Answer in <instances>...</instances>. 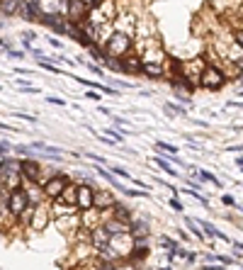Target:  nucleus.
I'll use <instances>...</instances> for the list:
<instances>
[{"label": "nucleus", "mask_w": 243, "mask_h": 270, "mask_svg": "<svg viewBox=\"0 0 243 270\" xmlns=\"http://www.w3.org/2000/svg\"><path fill=\"white\" fill-rule=\"evenodd\" d=\"M76 207H71V205H66V202H61V200H54V205H51V214L56 217V219H66V217H71Z\"/></svg>", "instance_id": "16"}, {"label": "nucleus", "mask_w": 243, "mask_h": 270, "mask_svg": "<svg viewBox=\"0 0 243 270\" xmlns=\"http://www.w3.org/2000/svg\"><path fill=\"white\" fill-rule=\"evenodd\" d=\"M234 39H236V44L243 49V30H241V27H236V30H234Z\"/></svg>", "instance_id": "26"}, {"label": "nucleus", "mask_w": 243, "mask_h": 270, "mask_svg": "<svg viewBox=\"0 0 243 270\" xmlns=\"http://www.w3.org/2000/svg\"><path fill=\"white\" fill-rule=\"evenodd\" d=\"M66 185H68V178H66V176H51L49 180H44L41 192H44L49 200H59L61 192L66 190Z\"/></svg>", "instance_id": "6"}, {"label": "nucleus", "mask_w": 243, "mask_h": 270, "mask_svg": "<svg viewBox=\"0 0 243 270\" xmlns=\"http://www.w3.org/2000/svg\"><path fill=\"white\" fill-rule=\"evenodd\" d=\"M129 234L134 236V241H144L149 236V224H146L144 219H134V222L129 224Z\"/></svg>", "instance_id": "13"}, {"label": "nucleus", "mask_w": 243, "mask_h": 270, "mask_svg": "<svg viewBox=\"0 0 243 270\" xmlns=\"http://www.w3.org/2000/svg\"><path fill=\"white\" fill-rule=\"evenodd\" d=\"M170 207H173L175 212H185V207L180 205V200H178V197H173V200H170Z\"/></svg>", "instance_id": "27"}, {"label": "nucleus", "mask_w": 243, "mask_h": 270, "mask_svg": "<svg viewBox=\"0 0 243 270\" xmlns=\"http://www.w3.org/2000/svg\"><path fill=\"white\" fill-rule=\"evenodd\" d=\"M85 2H88V5H90V10H92V7H97V5H100V2H102V0H85Z\"/></svg>", "instance_id": "36"}, {"label": "nucleus", "mask_w": 243, "mask_h": 270, "mask_svg": "<svg viewBox=\"0 0 243 270\" xmlns=\"http://www.w3.org/2000/svg\"><path fill=\"white\" fill-rule=\"evenodd\" d=\"M129 212H131L129 207H124V205L117 202V205L112 207V217H115V219H120V222H124V224H131V222H134V217H131Z\"/></svg>", "instance_id": "18"}, {"label": "nucleus", "mask_w": 243, "mask_h": 270, "mask_svg": "<svg viewBox=\"0 0 243 270\" xmlns=\"http://www.w3.org/2000/svg\"><path fill=\"white\" fill-rule=\"evenodd\" d=\"M51 105H63V100H59V97H46Z\"/></svg>", "instance_id": "35"}, {"label": "nucleus", "mask_w": 243, "mask_h": 270, "mask_svg": "<svg viewBox=\"0 0 243 270\" xmlns=\"http://www.w3.org/2000/svg\"><path fill=\"white\" fill-rule=\"evenodd\" d=\"M88 17H90V5L85 0H68V12H66V20L68 22L83 25Z\"/></svg>", "instance_id": "4"}, {"label": "nucleus", "mask_w": 243, "mask_h": 270, "mask_svg": "<svg viewBox=\"0 0 243 270\" xmlns=\"http://www.w3.org/2000/svg\"><path fill=\"white\" fill-rule=\"evenodd\" d=\"M88 68H90L92 73H97V76H102V71H100V68H97V66H95V63H88Z\"/></svg>", "instance_id": "34"}, {"label": "nucleus", "mask_w": 243, "mask_h": 270, "mask_svg": "<svg viewBox=\"0 0 243 270\" xmlns=\"http://www.w3.org/2000/svg\"><path fill=\"white\" fill-rule=\"evenodd\" d=\"M7 151H10V144L7 141H0V156H5Z\"/></svg>", "instance_id": "31"}, {"label": "nucleus", "mask_w": 243, "mask_h": 270, "mask_svg": "<svg viewBox=\"0 0 243 270\" xmlns=\"http://www.w3.org/2000/svg\"><path fill=\"white\" fill-rule=\"evenodd\" d=\"M115 173H117L120 178H124V180H131V176H129V173H126L124 168H115Z\"/></svg>", "instance_id": "29"}, {"label": "nucleus", "mask_w": 243, "mask_h": 270, "mask_svg": "<svg viewBox=\"0 0 243 270\" xmlns=\"http://www.w3.org/2000/svg\"><path fill=\"white\" fill-rule=\"evenodd\" d=\"M49 212L51 210H46V207H37V210H34V214H32V219H30V226L34 231H44V229H46V224H49Z\"/></svg>", "instance_id": "11"}, {"label": "nucleus", "mask_w": 243, "mask_h": 270, "mask_svg": "<svg viewBox=\"0 0 243 270\" xmlns=\"http://www.w3.org/2000/svg\"><path fill=\"white\" fill-rule=\"evenodd\" d=\"M221 202H224V205H229V207H231V205L236 207V202H234V197H231V195H224V197H221Z\"/></svg>", "instance_id": "30"}, {"label": "nucleus", "mask_w": 243, "mask_h": 270, "mask_svg": "<svg viewBox=\"0 0 243 270\" xmlns=\"http://www.w3.org/2000/svg\"><path fill=\"white\" fill-rule=\"evenodd\" d=\"M100 212H102V210H88V212H81V214H83V219H81L83 229H88V231H92L95 226H100Z\"/></svg>", "instance_id": "14"}, {"label": "nucleus", "mask_w": 243, "mask_h": 270, "mask_svg": "<svg viewBox=\"0 0 243 270\" xmlns=\"http://www.w3.org/2000/svg\"><path fill=\"white\" fill-rule=\"evenodd\" d=\"M85 97H88V100H100V97H102V95H97V90H90V92H88V95H85Z\"/></svg>", "instance_id": "32"}, {"label": "nucleus", "mask_w": 243, "mask_h": 270, "mask_svg": "<svg viewBox=\"0 0 243 270\" xmlns=\"http://www.w3.org/2000/svg\"><path fill=\"white\" fill-rule=\"evenodd\" d=\"M90 243L100 251V253H107L110 251V243H112V234L107 231V226L105 224H100V226H95L90 231Z\"/></svg>", "instance_id": "8"}, {"label": "nucleus", "mask_w": 243, "mask_h": 270, "mask_svg": "<svg viewBox=\"0 0 243 270\" xmlns=\"http://www.w3.org/2000/svg\"><path fill=\"white\" fill-rule=\"evenodd\" d=\"M141 73H146L149 78H161L163 76V66L161 63H144Z\"/></svg>", "instance_id": "20"}, {"label": "nucleus", "mask_w": 243, "mask_h": 270, "mask_svg": "<svg viewBox=\"0 0 243 270\" xmlns=\"http://www.w3.org/2000/svg\"><path fill=\"white\" fill-rule=\"evenodd\" d=\"M22 5H25V0H0V12H5V15H17V12L22 10Z\"/></svg>", "instance_id": "17"}, {"label": "nucleus", "mask_w": 243, "mask_h": 270, "mask_svg": "<svg viewBox=\"0 0 243 270\" xmlns=\"http://www.w3.org/2000/svg\"><path fill=\"white\" fill-rule=\"evenodd\" d=\"M226 78H229V76H226V71H224V68L207 63V68H204V73H202L200 86H202V88H207V90H219V88H224Z\"/></svg>", "instance_id": "3"}, {"label": "nucleus", "mask_w": 243, "mask_h": 270, "mask_svg": "<svg viewBox=\"0 0 243 270\" xmlns=\"http://www.w3.org/2000/svg\"><path fill=\"white\" fill-rule=\"evenodd\" d=\"M131 46H134V44H131V37H129L126 32L117 30L105 39V56H107V59H115V56H117V59L122 61L131 54Z\"/></svg>", "instance_id": "1"}, {"label": "nucleus", "mask_w": 243, "mask_h": 270, "mask_svg": "<svg viewBox=\"0 0 243 270\" xmlns=\"http://www.w3.org/2000/svg\"><path fill=\"white\" fill-rule=\"evenodd\" d=\"M30 149H37V151H46V153H51V156H56V153H61V149H56V146H49V144H44V141H34Z\"/></svg>", "instance_id": "22"}, {"label": "nucleus", "mask_w": 243, "mask_h": 270, "mask_svg": "<svg viewBox=\"0 0 243 270\" xmlns=\"http://www.w3.org/2000/svg\"><path fill=\"white\" fill-rule=\"evenodd\" d=\"M141 61H144V63H161V66H163L165 54H163V49L158 46V42H156V39H151V46H149V49H144V51H141Z\"/></svg>", "instance_id": "10"}, {"label": "nucleus", "mask_w": 243, "mask_h": 270, "mask_svg": "<svg viewBox=\"0 0 243 270\" xmlns=\"http://www.w3.org/2000/svg\"><path fill=\"white\" fill-rule=\"evenodd\" d=\"M61 202H66V205H71V207H76V202H78V185H66V190L61 192V197H59Z\"/></svg>", "instance_id": "15"}, {"label": "nucleus", "mask_w": 243, "mask_h": 270, "mask_svg": "<svg viewBox=\"0 0 243 270\" xmlns=\"http://www.w3.org/2000/svg\"><path fill=\"white\" fill-rule=\"evenodd\" d=\"M153 163H156L158 168H163V171H165L168 176H175V168H173V166H170L168 161H163V158H153Z\"/></svg>", "instance_id": "23"}, {"label": "nucleus", "mask_w": 243, "mask_h": 270, "mask_svg": "<svg viewBox=\"0 0 243 270\" xmlns=\"http://www.w3.org/2000/svg\"><path fill=\"white\" fill-rule=\"evenodd\" d=\"M161 270H170V268H161Z\"/></svg>", "instance_id": "39"}, {"label": "nucleus", "mask_w": 243, "mask_h": 270, "mask_svg": "<svg viewBox=\"0 0 243 270\" xmlns=\"http://www.w3.org/2000/svg\"><path fill=\"white\" fill-rule=\"evenodd\" d=\"M76 207H78V212L95 210V190L88 182L78 185V202H76Z\"/></svg>", "instance_id": "9"}, {"label": "nucleus", "mask_w": 243, "mask_h": 270, "mask_svg": "<svg viewBox=\"0 0 243 270\" xmlns=\"http://www.w3.org/2000/svg\"><path fill=\"white\" fill-rule=\"evenodd\" d=\"M197 224H200V226H202L209 236H216V239H221V241H229V236H226V234H221L219 229H214L212 224H207V222H197Z\"/></svg>", "instance_id": "21"}, {"label": "nucleus", "mask_w": 243, "mask_h": 270, "mask_svg": "<svg viewBox=\"0 0 243 270\" xmlns=\"http://www.w3.org/2000/svg\"><path fill=\"white\" fill-rule=\"evenodd\" d=\"M200 178H202V180H207V182H214L216 187L221 185V182H219V178H216L214 173H209V171H200Z\"/></svg>", "instance_id": "24"}, {"label": "nucleus", "mask_w": 243, "mask_h": 270, "mask_svg": "<svg viewBox=\"0 0 243 270\" xmlns=\"http://www.w3.org/2000/svg\"><path fill=\"white\" fill-rule=\"evenodd\" d=\"M202 270H226V268H221V266H204Z\"/></svg>", "instance_id": "37"}, {"label": "nucleus", "mask_w": 243, "mask_h": 270, "mask_svg": "<svg viewBox=\"0 0 243 270\" xmlns=\"http://www.w3.org/2000/svg\"><path fill=\"white\" fill-rule=\"evenodd\" d=\"M30 207V192L22 187V185H17V187H12L10 192H7V212L12 214V217H22L25 210Z\"/></svg>", "instance_id": "2"}, {"label": "nucleus", "mask_w": 243, "mask_h": 270, "mask_svg": "<svg viewBox=\"0 0 243 270\" xmlns=\"http://www.w3.org/2000/svg\"><path fill=\"white\" fill-rule=\"evenodd\" d=\"M122 68L124 71H141L144 68V61H141V56H126V59H122Z\"/></svg>", "instance_id": "19"}, {"label": "nucleus", "mask_w": 243, "mask_h": 270, "mask_svg": "<svg viewBox=\"0 0 243 270\" xmlns=\"http://www.w3.org/2000/svg\"><path fill=\"white\" fill-rule=\"evenodd\" d=\"M241 17H243V7H241Z\"/></svg>", "instance_id": "40"}, {"label": "nucleus", "mask_w": 243, "mask_h": 270, "mask_svg": "<svg viewBox=\"0 0 243 270\" xmlns=\"http://www.w3.org/2000/svg\"><path fill=\"white\" fill-rule=\"evenodd\" d=\"M168 110H175V115H185V110L180 105H175V102H168Z\"/></svg>", "instance_id": "28"}, {"label": "nucleus", "mask_w": 243, "mask_h": 270, "mask_svg": "<svg viewBox=\"0 0 243 270\" xmlns=\"http://www.w3.org/2000/svg\"><path fill=\"white\" fill-rule=\"evenodd\" d=\"M17 117H20V120H27V122H37V120H34V117H32V115H25V112H20Z\"/></svg>", "instance_id": "33"}, {"label": "nucleus", "mask_w": 243, "mask_h": 270, "mask_svg": "<svg viewBox=\"0 0 243 270\" xmlns=\"http://www.w3.org/2000/svg\"><path fill=\"white\" fill-rule=\"evenodd\" d=\"M156 146H158V149H163V151H168V156H175V153H178L175 146H170V144H165V141H156Z\"/></svg>", "instance_id": "25"}, {"label": "nucleus", "mask_w": 243, "mask_h": 270, "mask_svg": "<svg viewBox=\"0 0 243 270\" xmlns=\"http://www.w3.org/2000/svg\"><path fill=\"white\" fill-rule=\"evenodd\" d=\"M115 17V7H112V0H102L97 7H92L90 10V17H88V22L95 25L97 30L105 25V22H110Z\"/></svg>", "instance_id": "5"}, {"label": "nucleus", "mask_w": 243, "mask_h": 270, "mask_svg": "<svg viewBox=\"0 0 243 270\" xmlns=\"http://www.w3.org/2000/svg\"><path fill=\"white\" fill-rule=\"evenodd\" d=\"M20 173H22V178H27L30 182L34 185H44V173H41V166L37 163V161H32V158H25V161H20Z\"/></svg>", "instance_id": "7"}, {"label": "nucleus", "mask_w": 243, "mask_h": 270, "mask_svg": "<svg viewBox=\"0 0 243 270\" xmlns=\"http://www.w3.org/2000/svg\"><path fill=\"white\" fill-rule=\"evenodd\" d=\"M0 46H7V44H5V42H2V39H0Z\"/></svg>", "instance_id": "38"}, {"label": "nucleus", "mask_w": 243, "mask_h": 270, "mask_svg": "<svg viewBox=\"0 0 243 270\" xmlns=\"http://www.w3.org/2000/svg\"><path fill=\"white\" fill-rule=\"evenodd\" d=\"M117 202H115V195L112 192H107V190H95V210H112Z\"/></svg>", "instance_id": "12"}]
</instances>
